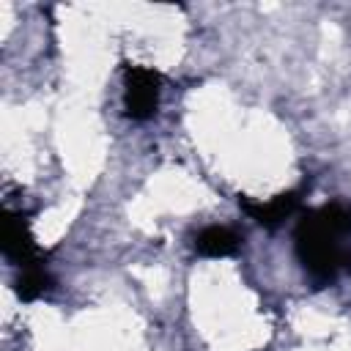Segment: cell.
I'll use <instances>...</instances> for the list:
<instances>
[{"mask_svg":"<svg viewBox=\"0 0 351 351\" xmlns=\"http://www.w3.org/2000/svg\"><path fill=\"white\" fill-rule=\"evenodd\" d=\"M49 285H52V280L44 271V266H33V269H22V274L16 280V293L25 302H33V299L44 296L49 291Z\"/></svg>","mask_w":351,"mask_h":351,"instance_id":"5","label":"cell"},{"mask_svg":"<svg viewBox=\"0 0 351 351\" xmlns=\"http://www.w3.org/2000/svg\"><path fill=\"white\" fill-rule=\"evenodd\" d=\"M241 239L239 233H233L230 228H219V225H211L206 230L197 233L195 239V250L206 258H225V255H233L239 250Z\"/></svg>","mask_w":351,"mask_h":351,"instance_id":"4","label":"cell"},{"mask_svg":"<svg viewBox=\"0 0 351 351\" xmlns=\"http://www.w3.org/2000/svg\"><path fill=\"white\" fill-rule=\"evenodd\" d=\"M343 236H351V203L337 200L302 217L296 228V252L315 282H332L337 271L351 269V250L340 244Z\"/></svg>","mask_w":351,"mask_h":351,"instance_id":"1","label":"cell"},{"mask_svg":"<svg viewBox=\"0 0 351 351\" xmlns=\"http://www.w3.org/2000/svg\"><path fill=\"white\" fill-rule=\"evenodd\" d=\"M239 206L263 228H277L285 217H291L299 208V192H282L271 197L269 203H255L250 197H239Z\"/></svg>","mask_w":351,"mask_h":351,"instance_id":"3","label":"cell"},{"mask_svg":"<svg viewBox=\"0 0 351 351\" xmlns=\"http://www.w3.org/2000/svg\"><path fill=\"white\" fill-rule=\"evenodd\" d=\"M156 104H159V74L145 66H129L126 90H123L126 115L134 121H148L156 112Z\"/></svg>","mask_w":351,"mask_h":351,"instance_id":"2","label":"cell"}]
</instances>
